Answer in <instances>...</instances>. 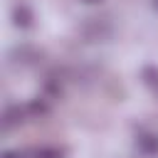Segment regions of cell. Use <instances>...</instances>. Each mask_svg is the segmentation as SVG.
<instances>
[{"instance_id": "6da1fadb", "label": "cell", "mask_w": 158, "mask_h": 158, "mask_svg": "<svg viewBox=\"0 0 158 158\" xmlns=\"http://www.w3.org/2000/svg\"><path fill=\"white\" fill-rule=\"evenodd\" d=\"M136 146H138V151H141L143 156H148V158L158 156V133H156V131H148V128L138 131V133H136Z\"/></svg>"}, {"instance_id": "7a4b0ae2", "label": "cell", "mask_w": 158, "mask_h": 158, "mask_svg": "<svg viewBox=\"0 0 158 158\" xmlns=\"http://www.w3.org/2000/svg\"><path fill=\"white\" fill-rule=\"evenodd\" d=\"M25 118H27L25 106H7V109H5V114H2V126H5V128H12V126L22 123Z\"/></svg>"}, {"instance_id": "3957f363", "label": "cell", "mask_w": 158, "mask_h": 158, "mask_svg": "<svg viewBox=\"0 0 158 158\" xmlns=\"http://www.w3.org/2000/svg\"><path fill=\"white\" fill-rule=\"evenodd\" d=\"M12 22L17 25V27H30L32 25V10L27 7V5H15L12 7Z\"/></svg>"}, {"instance_id": "277c9868", "label": "cell", "mask_w": 158, "mask_h": 158, "mask_svg": "<svg viewBox=\"0 0 158 158\" xmlns=\"http://www.w3.org/2000/svg\"><path fill=\"white\" fill-rule=\"evenodd\" d=\"M47 101L44 99H32L30 104H25V111H27V118H40V116H44L47 114Z\"/></svg>"}, {"instance_id": "5b68a950", "label": "cell", "mask_w": 158, "mask_h": 158, "mask_svg": "<svg viewBox=\"0 0 158 158\" xmlns=\"http://www.w3.org/2000/svg\"><path fill=\"white\" fill-rule=\"evenodd\" d=\"M62 156H64V151L57 146H42V148L32 151V158H62Z\"/></svg>"}, {"instance_id": "8992f818", "label": "cell", "mask_w": 158, "mask_h": 158, "mask_svg": "<svg viewBox=\"0 0 158 158\" xmlns=\"http://www.w3.org/2000/svg\"><path fill=\"white\" fill-rule=\"evenodd\" d=\"M143 79H146V84L158 94V69H153V67H148L146 72H143Z\"/></svg>"}, {"instance_id": "52a82bcc", "label": "cell", "mask_w": 158, "mask_h": 158, "mask_svg": "<svg viewBox=\"0 0 158 158\" xmlns=\"http://www.w3.org/2000/svg\"><path fill=\"white\" fill-rule=\"evenodd\" d=\"M2 158H32V153H25V151H5Z\"/></svg>"}, {"instance_id": "ba28073f", "label": "cell", "mask_w": 158, "mask_h": 158, "mask_svg": "<svg viewBox=\"0 0 158 158\" xmlns=\"http://www.w3.org/2000/svg\"><path fill=\"white\" fill-rule=\"evenodd\" d=\"M81 2H89L91 5V2H101V0H81Z\"/></svg>"}, {"instance_id": "9c48e42d", "label": "cell", "mask_w": 158, "mask_h": 158, "mask_svg": "<svg viewBox=\"0 0 158 158\" xmlns=\"http://www.w3.org/2000/svg\"><path fill=\"white\" fill-rule=\"evenodd\" d=\"M153 5H156V7H158V0H153Z\"/></svg>"}]
</instances>
